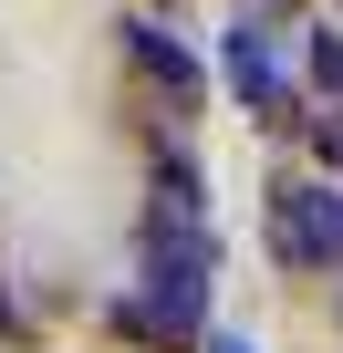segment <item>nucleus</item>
Masks as SVG:
<instances>
[{"instance_id":"1","label":"nucleus","mask_w":343,"mask_h":353,"mask_svg":"<svg viewBox=\"0 0 343 353\" xmlns=\"http://www.w3.org/2000/svg\"><path fill=\"white\" fill-rule=\"evenodd\" d=\"M135 281H146V301H115L104 322L177 353L208 322V219H146V270Z\"/></svg>"},{"instance_id":"2","label":"nucleus","mask_w":343,"mask_h":353,"mask_svg":"<svg viewBox=\"0 0 343 353\" xmlns=\"http://www.w3.org/2000/svg\"><path fill=\"white\" fill-rule=\"evenodd\" d=\"M271 260L281 270H343V188L281 176L271 188Z\"/></svg>"},{"instance_id":"3","label":"nucleus","mask_w":343,"mask_h":353,"mask_svg":"<svg viewBox=\"0 0 343 353\" xmlns=\"http://www.w3.org/2000/svg\"><path fill=\"white\" fill-rule=\"evenodd\" d=\"M229 94H239L260 125H291V114H302L291 63H281V32H260V11H250V21H229Z\"/></svg>"},{"instance_id":"4","label":"nucleus","mask_w":343,"mask_h":353,"mask_svg":"<svg viewBox=\"0 0 343 353\" xmlns=\"http://www.w3.org/2000/svg\"><path fill=\"white\" fill-rule=\"evenodd\" d=\"M125 52H135V63H146V73H156L166 94H177V114L198 104V52H188L177 32H156V21H125Z\"/></svg>"},{"instance_id":"5","label":"nucleus","mask_w":343,"mask_h":353,"mask_svg":"<svg viewBox=\"0 0 343 353\" xmlns=\"http://www.w3.org/2000/svg\"><path fill=\"white\" fill-rule=\"evenodd\" d=\"M312 83L343 94V32H312Z\"/></svg>"},{"instance_id":"6","label":"nucleus","mask_w":343,"mask_h":353,"mask_svg":"<svg viewBox=\"0 0 343 353\" xmlns=\"http://www.w3.org/2000/svg\"><path fill=\"white\" fill-rule=\"evenodd\" d=\"M302 125H312V156H322V166H343V114H302Z\"/></svg>"},{"instance_id":"7","label":"nucleus","mask_w":343,"mask_h":353,"mask_svg":"<svg viewBox=\"0 0 343 353\" xmlns=\"http://www.w3.org/2000/svg\"><path fill=\"white\" fill-rule=\"evenodd\" d=\"M208 353H260V343H239V332H208Z\"/></svg>"},{"instance_id":"8","label":"nucleus","mask_w":343,"mask_h":353,"mask_svg":"<svg viewBox=\"0 0 343 353\" xmlns=\"http://www.w3.org/2000/svg\"><path fill=\"white\" fill-rule=\"evenodd\" d=\"M281 11H291V0H281Z\"/></svg>"}]
</instances>
